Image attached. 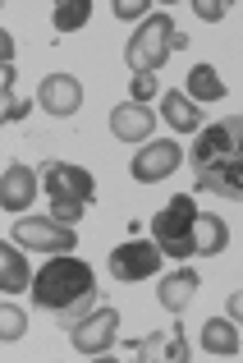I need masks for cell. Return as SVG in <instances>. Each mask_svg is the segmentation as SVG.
Instances as JSON below:
<instances>
[{"label": "cell", "instance_id": "6da1fadb", "mask_svg": "<svg viewBox=\"0 0 243 363\" xmlns=\"http://www.w3.org/2000/svg\"><path fill=\"white\" fill-rule=\"evenodd\" d=\"M188 161H193V184L202 194L243 203V116L207 124L193 143Z\"/></svg>", "mask_w": 243, "mask_h": 363}, {"label": "cell", "instance_id": "7a4b0ae2", "mask_svg": "<svg viewBox=\"0 0 243 363\" xmlns=\"http://www.w3.org/2000/svg\"><path fill=\"white\" fill-rule=\"evenodd\" d=\"M33 303L46 313H69V318H83V313L96 308V276L83 257L69 253H51V262L33 276Z\"/></svg>", "mask_w": 243, "mask_h": 363}, {"label": "cell", "instance_id": "3957f363", "mask_svg": "<svg viewBox=\"0 0 243 363\" xmlns=\"http://www.w3.org/2000/svg\"><path fill=\"white\" fill-rule=\"evenodd\" d=\"M198 203L188 194H174L170 203L152 216V235H157L161 253L183 262V257H198Z\"/></svg>", "mask_w": 243, "mask_h": 363}, {"label": "cell", "instance_id": "277c9868", "mask_svg": "<svg viewBox=\"0 0 243 363\" xmlns=\"http://www.w3.org/2000/svg\"><path fill=\"white\" fill-rule=\"evenodd\" d=\"M174 33L179 28L170 23V14H147L138 23V33L129 37V46H124V60H129V69L133 74H157L165 60H170V51H174Z\"/></svg>", "mask_w": 243, "mask_h": 363}, {"label": "cell", "instance_id": "5b68a950", "mask_svg": "<svg viewBox=\"0 0 243 363\" xmlns=\"http://www.w3.org/2000/svg\"><path fill=\"white\" fill-rule=\"evenodd\" d=\"M14 244L33 248V253H74L79 235H74V225L55 221V216H23L14 225Z\"/></svg>", "mask_w": 243, "mask_h": 363}, {"label": "cell", "instance_id": "8992f818", "mask_svg": "<svg viewBox=\"0 0 243 363\" xmlns=\"http://www.w3.org/2000/svg\"><path fill=\"white\" fill-rule=\"evenodd\" d=\"M115 331H120V313H115L111 303H101V308H92V313H83V318H74L69 340H74V350H79V354L96 359V354H106V350L115 345Z\"/></svg>", "mask_w": 243, "mask_h": 363}, {"label": "cell", "instance_id": "52a82bcc", "mask_svg": "<svg viewBox=\"0 0 243 363\" xmlns=\"http://www.w3.org/2000/svg\"><path fill=\"white\" fill-rule=\"evenodd\" d=\"M161 262H165V253L157 240H129L111 253V276L115 281H147V276L161 272Z\"/></svg>", "mask_w": 243, "mask_h": 363}, {"label": "cell", "instance_id": "ba28073f", "mask_svg": "<svg viewBox=\"0 0 243 363\" xmlns=\"http://www.w3.org/2000/svg\"><path fill=\"white\" fill-rule=\"evenodd\" d=\"M183 161V147L174 138H157V143H147V147L133 157V179L138 184H161V179H170L174 175V166Z\"/></svg>", "mask_w": 243, "mask_h": 363}, {"label": "cell", "instance_id": "9c48e42d", "mask_svg": "<svg viewBox=\"0 0 243 363\" xmlns=\"http://www.w3.org/2000/svg\"><path fill=\"white\" fill-rule=\"evenodd\" d=\"M37 106H42V111H51L55 120H69L74 111L83 106V83L74 79V74H64V69L46 74V79H42V88H37Z\"/></svg>", "mask_w": 243, "mask_h": 363}, {"label": "cell", "instance_id": "30bf717a", "mask_svg": "<svg viewBox=\"0 0 243 363\" xmlns=\"http://www.w3.org/2000/svg\"><path fill=\"white\" fill-rule=\"evenodd\" d=\"M37 175L46 179V194H51V198H83V203H92V198H96V179L87 175L83 166H69V161H46Z\"/></svg>", "mask_w": 243, "mask_h": 363}, {"label": "cell", "instance_id": "8fae6325", "mask_svg": "<svg viewBox=\"0 0 243 363\" xmlns=\"http://www.w3.org/2000/svg\"><path fill=\"white\" fill-rule=\"evenodd\" d=\"M152 129H157V111H147L142 101H124L111 111V133L120 143H142L152 138Z\"/></svg>", "mask_w": 243, "mask_h": 363}, {"label": "cell", "instance_id": "7c38bea8", "mask_svg": "<svg viewBox=\"0 0 243 363\" xmlns=\"http://www.w3.org/2000/svg\"><path fill=\"white\" fill-rule=\"evenodd\" d=\"M37 170H28V166H9L5 170V179H0V207L5 212H28V203L37 198Z\"/></svg>", "mask_w": 243, "mask_h": 363}, {"label": "cell", "instance_id": "4fadbf2b", "mask_svg": "<svg viewBox=\"0 0 243 363\" xmlns=\"http://www.w3.org/2000/svg\"><path fill=\"white\" fill-rule=\"evenodd\" d=\"M133 354L142 363H188V345H183L179 327H170V331H152Z\"/></svg>", "mask_w": 243, "mask_h": 363}, {"label": "cell", "instance_id": "5bb4252c", "mask_svg": "<svg viewBox=\"0 0 243 363\" xmlns=\"http://www.w3.org/2000/svg\"><path fill=\"white\" fill-rule=\"evenodd\" d=\"M193 294H198V272H193V267H179V272H170V276L161 281L157 299H161L165 313H174V318H179V313L193 303Z\"/></svg>", "mask_w": 243, "mask_h": 363}, {"label": "cell", "instance_id": "9a60e30c", "mask_svg": "<svg viewBox=\"0 0 243 363\" xmlns=\"http://www.w3.org/2000/svg\"><path fill=\"white\" fill-rule=\"evenodd\" d=\"M161 116L170 120V129H179V133H202V111H198V101L188 97V92H165L161 97Z\"/></svg>", "mask_w": 243, "mask_h": 363}, {"label": "cell", "instance_id": "2e32d148", "mask_svg": "<svg viewBox=\"0 0 243 363\" xmlns=\"http://www.w3.org/2000/svg\"><path fill=\"white\" fill-rule=\"evenodd\" d=\"M202 354H216V359L239 354V331H234V322L207 318V327H202Z\"/></svg>", "mask_w": 243, "mask_h": 363}, {"label": "cell", "instance_id": "e0dca14e", "mask_svg": "<svg viewBox=\"0 0 243 363\" xmlns=\"http://www.w3.org/2000/svg\"><path fill=\"white\" fill-rule=\"evenodd\" d=\"M23 285H33V272H28L18 244H5V248H0V290H5V294H18Z\"/></svg>", "mask_w": 243, "mask_h": 363}, {"label": "cell", "instance_id": "ac0fdd59", "mask_svg": "<svg viewBox=\"0 0 243 363\" xmlns=\"http://www.w3.org/2000/svg\"><path fill=\"white\" fill-rule=\"evenodd\" d=\"M188 97L198 101V106L225 97V83H220V74L211 69V65H193V69H188Z\"/></svg>", "mask_w": 243, "mask_h": 363}, {"label": "cell", "instance_id": "d6986e66", "mask_svg": "<svg viewBox=\"0 0 243 363\" xmlns=\"http://www.w3.org/2000/svg\"><path fill=\"white\" fill-rule=\"evenodd\" d=\"M225 244H230V225L220 221L216 212H207V216H198V253H207V257H216V253H225Z\"/></svg>", "mask_w": 243, "mask_h": 363}, {"label": "cell", "instance_id": "ffe728a7", "mask_svg": "<svg viewBox=\"0 0 243 363\" xmlns=\"http://www.w3.org/2000/svg\"><path fill=\"white\" fill-rule=\"evenodd\" d=\"M87 18H92V0H64V5H55L51 28L55 33H79Z\"/></svg>", "mask_w": 243, "mask_h": 363}, {"label": "cell", "instance_id": "44dd1931", "mask_svg": "<svg viewBox=\"0 0 243 363\" xmlns=\"http://www.w3.org/2000/svg\"><path fill=\"white\" fill-rule=\"evenodd\" d=\"M23 331H28V318L14 308V303H5V308H0V336H5V340H18Z\"/></svg>", "mask_w": 243, "mask_h": 363}, {"label": "cell", "instance_id": "7402d4cb", "mask_svg": "<svg viewBox=\"0 0 243 363\" xmlns=\"http://www.w3.org/2000/svg\"><path fill=\"white\" fill-rule=\"evenodd\" d=\"M83 198H51V216L55 221H64V225H74V221H83Z\"/></svg>", "mask_w": 243, "mask_h": 363}, {"label": "cell", "instance_id": "603a6c76", "mask_svg": "<svg viewBox=\"0 0 243 363\" xmlns=\"http://www.w3.org/2000/svg\"><path fill=\"white\" fill-rule=\"evenodd\" d=\"M157 97V74H129V101H147Z\"/></svg>", "mask_w": 243, "mask_h": 363}, {"label": "cell", "instance_id": "cb8c5ba5", "mask_svg": "<svg viewBox=\"0 0 243 363\" xmlns=\"http://www.w3.org/2000/svg\"><path fill=\"white\" fill-rule=\"evenodd\" d=\"M225 0H193V14L202 18V23H220V18H225Z\"/></svg>", "mask_w": 243, "mask_h": 363}, {"label": "cell", "instance_id": "d4e9b609", "mask_svg": "<svg viewBox=\"0 0 243 363\" xmlns=\"http://www.w3.org/2000/svg\"><path fill=\"white\" fill-rule=\"evenodd\" d=\"M28 111H33V106H28V97H18L14 88H5V111H0V116H5L9 124H18V120L28 116Z\"/></svg>", "mask_w": 243, "mask_h": 363}, {"label": "cell", "instance_id": "484cf974", "mask_svg": "<svg viewBox=\"0 0 243 363\" xmlns=\"http://www.w3.org/2000/svg\"><path fill=\"white\" fill-rule=\"evenodd\" d=\"M115 18H147V0H115Z\"/></svg>", "mask_w": 243, "mask_h": 363}, {"label": "cell", "instance_id": "4316f807", "mask_svg": "<svg viewBox=\"0 0 243 363\" xmlns=\"http://www.w3.org/2000/svg\"><path fill=\"white\" fill-rule=\"evenodd\" d=\"M0 55H5V65H14V37L0 33Z\"/></svg>", "mask_w": 243, "mask_h": 363}, {"label": "cell", "instance_id": "83f0119b", "mask_svg": "<svg viewBox=\"0 0 243 363\" xmlns=\"http://www.w3.org/2000/svg\"><path fill=\"white\" fill-rule=\"evenodd\" d=\"M230 318L243 322V290H239V294H230Z\"/></svg>", "mask_w": 243, "mask_h": 363}]
</instances>
